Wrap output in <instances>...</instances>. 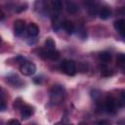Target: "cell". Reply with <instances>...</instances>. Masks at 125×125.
Returning <instances> with one entry per match:
<instances>
[{"mask_svg":"<svg viewBox=\"0 0 125 125\" xmlns=\"http://www.w3.org/2000/svg\"><path fill=\"white\" fill-rule=\"evenodd\" d=\"M99 59H100L102 62H107L110 61L111 56H110V54H109L108 52H102V53H100V55H99Z\"/></svg>","mask_w":125,"mask_h":125,"instance_id":"2e32d148","label":"cell"},{"mask_svg":"<svg viewBox=\"0 0 125 125\" xmlns=\"http://www.w3.org/2000/svg\"><path fill=\"white\" fill-rule=\"evenodd\" d=\"M113 74V71L111 69H108V68H105V69H103L101 71V75L102 76H104V77H107V76H111Z\"/></svg>","mask_w":125,"mask_h":125,"instance_id":"ffe728a7","label":"cell"},{"mask_svg":"<svg viewBox=\"0 0 125 125\" xmlns=\"http://www.w3.org/2000/svg\"><path fill=\"white\" fill-rule=\"evenodd\" d=\"M7 82L9 84H11L14 87H19L22 85V81L21 80V78L17 75V74H11L9 76H7Z\"/></svg>","mask_w":125,"mask_h":125,"instance_id":"9c48e42d","label":"cell"},{"mask_svg":"<svg viewBox=\"0 0 125 125\" xmlns=\"http://www.w3.org/2000/svg\"><path fill=\"white\" fill-rule=\"evenodd\" d=\"M20 8H21V9H18V10H17V11H18V12H21V11H22V10H23V11H24V10H25V9H26V4H24V5H22V6H21V7H20Z\"/></svg>","mask_w":125,"mask_h":125,"instance_id":"d4e9b609","label":"cell"},{"mask_svg":"<svg viewBox=\"0 0 125 125\" xmlns=\"http://www.w3.org/2000/svg\"><path fill=\"white\" fill-rule=\"evenodd\" d=\"M121 69H122L123 73H125V65H124V66H122V67H121Z\"/></svg>","mask_w":125,"mask_h":125,"instance_id":"4316f807","label":"cell"},{"mask_svg":"<svg viewBox=\"0 0 125 125\" xmlns=\"http://www.w3.org/2000/svg\"><path fill=\"white\" fill-rule=\"evenodd\" d=\"M83 1H84V5L87 6L88 8L96 4V1L95 0H83Z\"/></svg>","mask_w":125,"mask_h":125,"instance_id":"7402d4cb","label":"cell"},{"mask_svg":"<svg viewBox=\"0 0 125 125\" xmlns=\"http://www.w3.org/2000/svg\"><path fill=\"white\" fill-rule=\"evenodd\" d=\"M50 5L54 12H60L62 9V0H50Z\"/></svg>","mask_w":125,"mask_h":125,"instance_id":"5bb4252c","label":"cell"},{"mask_svg":"<svg viewBox=\"0 0 125 125\" xmlns=\"http://www.w3.org/2000/svg\"><path fill=\"white\" fill-rule=\"evenodd\" d=\"M104 109L106 110V112H108L110 114H114L115 111H116V101H115V99L111 95H108L104 100Z\"/></svg>","mask_w":125,"mask_h":125,"instance_id":"277c9868","label":"cell"},{"mask_svg":"<svg viewBox=\"0 0 125 125\" xmlns=\"http://www.w3.org/2000/svg\"><path fill=\"white\" fill-rule=\"evenodd\" d=\"M8 124H20V121L19 120H17V119H11V120H9L8 122H7Z\"/></svg>","mask_w":125,"mask_h":125,"instance_id":"cb8c5ba5","label":"cell"},{"mask_svg":"<svg viewBox=\"0 0 125 125\" xmlns=\"http://www.w3.org/2000/svg\"><path fill=\"white\" fill-rule=\"evenodd\" d=\"M65 8H66V11L69 14H75L78 11L77 4L72 0H66L65 1Z\"/></svg>","mask_w":125,"mask_h":125,"instance_id":"7c38bea8","label":"cell"},{"mask_svg":"<svg viewBox=\"0 0 125 125\" xmlns=\"http://www.w3.org/2000/svg\"><path fill=\"white\" fill-rule=\"evenodd\" d=\"M116 63H117V65H118L120 68L125 65V54H119V55L117 56Z\"/></svg>","mask_w":125,"mask_h":125,"instance_id":"e0dca14e","label":"cell"},{"mask_svg":"<svg viewBox=\"0 0 125 125\" xmlns=\"http://www.w3.org/2000/svg\"><path fill=\"white\" fill-rule=\"evenodd\" d=\"M55 47H56L55 41L50 37L47 38L46 41H45V49H47V50H55Z\"/></svg>","mask_w":125,"mask_h":125,"instance_id":"9a60e30c","label":"cell"},{"mask_svg":"<svg viewBox=\"0 0 125 125\" xmlns=\"http://www.w3.org/2000/svg\"><path fill=\"white\" fill-rule=\"evenodd\" d=\"M62 27L63 28V30H64L67 34H72V33L74 32V30H75V26H74L73 22L70 21H67V20H65V21L62 23Z\"/></svg>","mask_w":125,"mask_h":125,"instance_id":"8fae6325","label":"cell"},{"mask_svg":"<svg viewBox=\"0 0 125 125\" xmlns=\"http://www.w3.org/2000/svg\"><path fill=\"white\" fill-rule=\"evenodd\" d=\"M88 67H89V66H88V63L82 62H80L79 65H78V70H79L80 72H87V71H88Z\"/></svg>","mask_w":125,"mask_h":125,"instance_id":"d6986e66","label":"cell"},{"mask_svg":"<svg viewBox=\"0 0 125 125\" xmlns=\"http://www.w3.org/2000/svg\"><path fill=\"white\" fill-rule=\"evenodd\" d=\"M62 71L69 75V76H72L75 74L76 72V64L73 61H70V60H64L62 62Z\"/></svg>","mask_w":125,"mask_h":125,"instance_id":"7a4b0ae2","label":"cell"},{"mask_svg":"<svg viewBox=\"0 0 125 125\" xmlns=\"http://www.w3.org/2000/svg\"><path fill=\"white\" fill-rule=\"evenodd\" d=\"M25 29V22L22 20H17L14 22V32L16 36H21Z\"/></svg>","mask_w":125,"mask_h":125,"instance_id":"8992f818","label":"cell"},{"mask_svg":"<svg viewBox=\"0 0 125 125\" xmlns=\"http://www.w3.org/2000/svg\"><path fill=\"white\" fill-rule=\"evenodd\" d=\"M98 15H99V17H100L102 20H106V19H108V18L110 17L111 12H110V10H109L108 8L104 7V8H102V9L99 10Z\"/></svg>","mask_w":125,"mask_h":125,"instance_id":"4fadbf2b","label":"cell"},{"mask_svg":"<svg viewBox=\"0 0 125 125\" xmlns=\"http://www.w3.org/2000/svg\"><path fill=\"white\" fill-rule=\"evenodd\" d=\"M98 123H99V124H107L108 122H107V121H104V120H102V121H98Z\"/></svg>","mask_w":125,"mask_h":125,"instance_id":"484cf974","label":"cell"},{"mask_svg":"<svg viewBox=\"0 0 125 125\" xmlns=\"http://www.w3.org/2000/svg\"><path fill=\"white\" fill-rule=\"evenodd\" d=\"M26 33L29 37H35L39 33V27L37 26L36 23L30 22L26 27Z\"/></svg>","mask_w":125,"mask_h":125,"instance_id":"30bf717a","label":"cell"},{"mask_svg":"<svg viewBox=\"0 0 125 125\" xmlns=\"http://www.w3.org/2000/svg\"><path fill=\"white\" fill-rule=\"evenodd\" d=\"M117 104H118L119 106H124L125 105V90H123V91L120 92L119 100H118Z\"/></svg>","mask_w":125,"mask_h":125,"instance_id":"ac0fdd59","label":"cell"},{"mask_svg":"<svg viewBox=\"0 0 125 125\" xmlns=\"http://www.w3.org/2000/svg\"><path fill=\"white\" fill-rule=\"evenodd\" d=\"M3 19H4V13L2 12V14H1V20L3 21Z\"/></svg>","mask_w":125,"mask_h":125,"instance_id":"83f0119b","label":"cell"},{"mask_svg":"<svg viewBox=\"0 0 125 125\" xmlns=\"http://www.w3.org/2000/svg\"><path fill=\"white\" fill-rule=\"evenodd\" d=\"M20 109H21V116L22 119H27L33 114V107L28 104L25 105L22 104V106Z\"/></svg>","mask_w":125,"mask_h":125,"instance_id":"52a82bcc","label":"cell"},{"mask_svg":"<svg viewBox=\"0 0 125 125\" xmlns=\"http://www.w3.org/2000/svg\"><path fill=\"white\" fill-rule=\"evenodd\" d=\"M21 106H22V102H21V99L19 98V99H17V100L15 101V103H14V107L17 108V109H20Z\"/></svg>","mask_w":125,"mask_h":125,"instance_id":"44dd1931","label":"cell"},{"mask_svg":"<svg viewBox=\"0 0 125 125\" xmlns=\"http://www.w3.org/2000/svg\"><path fill=\"white\" fill-rule=\"evenodd\" d=\"M6 109V104H5V100L3 98V95H2V99H1V110H5Z\"/></svg>","mask_w":125,"mask_h":125,"instance_id":"603a6c76","label":"cell"},{"mask_svg":"<svg viewBox=\"0 0 125 125\" xmlns=\"http://www.w3.org/2000/svg\"><path fill=\"white\" fill-rule=\"evenodd\" d=\"M114 28L125 40V19H120L114 22Z\"/></svg>","mask_w":125,"mask_h":125,"instance_id":"ba28073f","label":"cell"},{"mask_svg":"<svg viewBox=\"0 0 125 125\" xmlns=\"http://www.w3.org/2000/svg\"><path fill=\"white\" fill-rule=\"evenodd\" d=\"M65 96V91L61 85H54L50 90V102L53 104H58L62 102Z\"/></svg>","mask_w":125,"mask_h":125,"instance_id":"6da1fadb","label":"cell"},{"mask_svg":"<svg viewBox=\"0 0 125 125\" xmlns=\"http://www.w3.org/2000/svg\"><path fill=\"white\" fill-rule=\"evenodd\" d=\"M40 57H42L43 59H48L51 61H56L60 58V53L55 49V50H40Z\"/></svg>","mask_w":125,"mask_h":125,"instance_id":"5b68a950","label":"cell"},{"mask_svg":"<svg viewBox=\"0 0 125 125\" xmlns=\"http://www.w3.org/2000/svg\"><path fill=\"white\" fill-rule=\"evenodd\" d=\"M20 70H21V72L23 75L29 76V75H32V74L35 73V71H36V65L33 62H22L21 64Z\"/></svg>","mask_w":125,"mask_h":125,"instance_id":"3957f363","label":"cell"}]
</instances>
